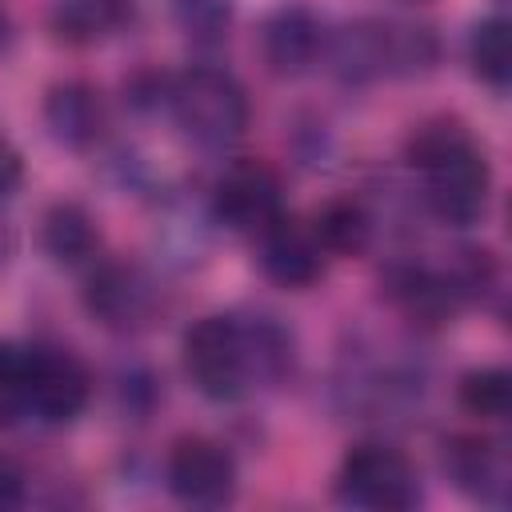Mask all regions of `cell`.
<instances>
[{
  "instance_id": "cell-5",
  "label": "cell",
  "mask_w": 512,
  "mask_h": 512,
  "mask_svg": "<svg viewBox=\"0 0 512 512\" xmlns=\"http://www.w3.org/2000/svg\"><path fill=\"white\" fill-rule=\"evenodd\" d=\"M324 56L344 84H368L376 76H412L436 60L428 28L396 20H356L324 40Z\"/></svg>"
},
{
  "instance_id": "cell-6",
  "label": "cell",
  "mask_w": 512,
  "mask_h": 512,
  "mask_svg": "<svg viewBox=\"0 0 512 512\" xmlns=\"http://www.w3.org/2000/svg\"><path fill=\"white\" fill-rule=\"evenodd\" d=\"M336 496L368 512H404L420 500V476L412 460L392 444H352L336 472Z\"/></svg>"
},
{
  "instance_id": "cell-3",
  "label": "cell",
  "mask_w": 512,
  "mask_h": 512,
  "mask_svg": "<svg viewBox=\"0 0 512 512\" xmlns=\"http://www.w3.org/2000/svg\"><path fill=\"white\" fill-rule=\"evenodd\" d=\"M92 396L88 368L64 348L0 344V400L44 420L68 424L84 412Z\"/></svg>"
},
{
  "instance_id": "cell-11",
  "label": "cell",
  "mask_w": 512,
  "mask_h": 512,
  "mask_svg": "<svg viewBox=\"0 0 512 512\" xmlns=\"http://www.w3.org/2000/svg\"><path fill=\"white\" fill-rule=\"evenodd\" d=\"M324 28L304 4H284L260 24V56L276 76H300L324 56Z\"/></svg>"
},
{
  "instance_id": "cell-10",
  "label": "cell",
  "mask_w": 512,
  "mask_h": 512,
  "mask_svg": "<svg viewBox=\"0 0 512 512\" xmlns=\"http://www.w3.org/2000/svg\"><path fill=\"white\" fill-rule=\"evenodd\" d=\"M256 264L280 288H308L324 272V248L312 228L280 216L264 232H256Z\"/></svg>"
},
{
  "instance_id": "cell-7",
  "label": "cell",
  "mask_w": 512,
  "mask_h": 512,
  "mask_svg": "<svg viewBox=\"0 0 512 512\" xmlns=\"http://www.w3.org/2000/svg\"><path fill=\"white\" fill-rule=\"evenodd\" d=\"M212 216L232 232H264L284 216V184L264 160H236L212 188Z\"/></svg>"
},
{
  "instance_id": "cell-4",
  "label": "cell",
  "mask_w": 512,
  "mask_h": 512,
  "mask_svg": "<svg viewBox=\"0 0 512 512\" xmlns=\"http://www.w3.org/2000/svg\"><path fill=\"white\" fill-rule=\"evenodd\" d=\"M164 104L176 128L208 152L232 148L248 128V96L240 80L212 64H196L164 80Z\"/></svg>"
},
{
  "instance_id": "cell-13",
  "label": "cell",
  "mask_w": 512,
  "mask_h": 512,
  "mask_svg": "<svg viewBox=\"0 0 512 512\" xmlns=\"http://www.w3.org/2000/svg\"><path fill=\"white\" fill-rule=\"evenodd\" d=\"M444 468L460 492H468L480 504H504L508 500V456L500 444L480 436H460L444 444Z\"/></svg>"
},
{
  "instance_id": "cell-17",
  "label": "cell",
  "mask_w": 512,
  "mask_h": 512,
  "mask_svg": "<svg viewBox=\"0 0 512 512\" xmlns=\"http://www.w3.org/2000/svg\"><path fill=\"white\" fill-rule=\"evenodd\" d=\"M312 232H316L324 252H332V256H360L372 244V216H368V208L360 200L336 196V200L320 204V212L312 216Z\"/></svg>"
},
{
  "instance_id": "cell-23",
  "label": "cell",
  "mask_w": 512,
  "mask_h": 512,
  "mask_svg": "<svg viewBox=\"0 0 512 512\" xmlns=\"http://www.w3.org/2000/svg\"><path fill=\"white\" fill-rule=\"evenodd\" d=\"M8 36H12V24H8V12L0 8V48L8 44Z\"/></svg>"
},
{
  "instance_id": "cell-8",
  "label": "cell",
  "mask_w": 512,
  "mask_h": 512,
  "mask_svg": "<svg viewBox=\"0 0 512 512\" xmlns=\"http://www.w3.org/2000/svg\"><path fill=\"white\" fill-rule=\"evenodd\" d=\"M164 480L176 500L196 508H216L228 504L236 492V460L224 444L208 436H184L172 444L164 460Z\"/></svg>"
},
{
  "instance_id": "cell-18",
  "label": "cell",
  "mask_w": 512,
  "mask_h": 512,
  "mask_svg": "<svg viewBox=\"0 0 512 512\" xmlns=\"http://www.w3.org/2000/svg\"><path fill=\"white\" fill-rule=\"evenodd\" d=\"M468 64L472 72L492 84V88H508V76H512V40H508V20L500 16H488L472 28L468 36Z\"/></svg>"
},
{
  "instance_id": "cell-15",
  "label": "cell",
  "mask_w": 512,
  "mask_h": 512,
  "mask_svg": "<svg viewBox=\"0 0 512 512\" xmlns=\"http://www.w3.org/2000/svg\"><path fill=\"white\" fill-rule=\"evenodd\" d=\"M40 244L44 252L56 260V264H84L96 256L100 248V232H96V220L72 204V200H60L44 212V224H40Z\"/></svg>"
},
{
  "instance_id": "cell-16",
  "label": "cell",
  "mask_w": 512,
  "mask_h": 512,
  "mask_svg": "<svg viewBox=\"0 0 512 512\" xmlns=\"http://www.w3.org/2000/svg\"><path fill=\"white\" fill-rule=\"evenodd\" d=\"M132 20L128 0H60L52 8V32L64 44H96Z\"/></svg>"
},
{
  "instance_id": "cell-14",
  "label": "cell",
  "mask_w": 512,
  "mask_h": 512,
  "mask_svg": "<svg viewBox=\"0 0 512 512\" xmlns=\"http://www.w3.org/2000/svg\"><path fill=\"white\" fill-rule=\"evenodd\" d=\"M384 288H388L396 308H404L412 320H424V324L448 320L460 304V292H456L448 268L436 272V268H424V264H404V268L388 272Z\"/></svg>"
},
{
  "instance_id": "cell-2",
  "label": "cell",
  "mask_w": 512,
  "mask_h": 512,
  "mask_svg": "<svg viewBox=\"0 0 512 512\" xmlns=\"http://www.w3.org/2000/svg\"><path fill=\"white\" fill-rule=\"evenodd\" d=\"M408 164L424 180V200L444 224H472L492 192V172L472 132L452 116H432L408 136Z\"/></svg>"
},
{
  "instance_id": "cell-19",
  "label": "cell",
  "mask_w": 512,
  "mask_h": 512,
  "mask_svg": "<svg viewBox=\"0 0 512 512\" xmlns=\"http://www.w3.org/2000/svg\"><path fill=\"white\" fill-rule=\"evenodd\" d=\"M460 404L476 420H504L512 412V376L504 368H472L460 376Z\"/></svg>"
},
{
  "instance_id": "cell-9",
  "label": "cell",
  "mask_w": 512,
  "mask_h": 512,
  "mask_svg": "<svg viewBox=\"0 0 512 512\" xmlns=\"http://www.w3.org/2000/svg\"><path fill=\"white\" fill-rule=\"evenodd\" d=\"M88 312L112 332H140L156 312L152 280L132 264H100L84 288Z\"/></svg>"
},
{
  "instance_id": "cell-12",
  "label": "cell",
  "mask_w": 512,
  "mask_h": 512,
  "mask_svg": "<svg viewBox=\"0 0 512 512\" xmlns=\"http://www.w3.org/2000/svg\"><path fill=\"white\" fill-rule=\"evenodd\" d=\"M104 100L88 80H60L44 96V124L48 136L72 152H84L104 132Z\"/></svg>"
},
{
  "instance_id": "cell-20",
  "label": "cell",
  "mask_w": 512,
  "mask_h": 512,
  "mask_svg": "<svg viewBox=\"0 0 512 512\" xmlns=\"http://www.w3.org/2000/svg\"><path fill=\"white\" fill-rule=\"evenodd\" d=\"M176 20H180V28H184L188 40L216 44L228 32L232 4L228 0H176Z\"/></svg>"
},
{
  "instance_id": "cell-21",
  "label": "cell",
  "mask_w": 512,
  "mask_h": 512,
  "mask_svg": "<svg viewBox=\"0 0 512 512\" xmlns=\"http://www.w3.org/2000/svg\"><path fill=\"white\" fill-rule=\"evenodd\" d=\"M20 180H24V160H20V152L0 136V200H8V196L20 188Z\"/></svg>"
},
{
  "instance_id": "cell-22",
  "label": "cell",
  "mask_w": 512,
  "mask_h": 512,
  "mask_svg": "<svg viewBox=\"0 0 512 512\" xmlns=\"http://www.w3.org/2000/svg\"><path fill=\"white\" fill-rule=\"evenodd\" d=\"M20 504H24V472L8 456H0V512Z\"/></svg>"
},
{
  "instance_id": "cell-1",
  "label": "cell",
  "mask_w": 512,
  "mask_h": 512,
  "mask_svg": "<svg viewBox=\"0 0 512 512\" xmlns=\"http://www.w3.org/2000/svg\"><path fill=\"white\" fill-rule=\"evenodd\" d=\"M292 364L288 332L268 316H200L184 332V372L208 400H236Z\"/></svg>"
}]
</instances>
